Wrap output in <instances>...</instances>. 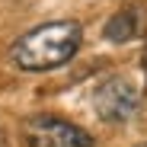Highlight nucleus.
<instances>
[{
    "label": "nucleus",
    "mask_w": 147,
    "mask_h": 147,
    "mask_svg": "<svg viewBox=\"0 0 147 147\" xmlns=\"http://www.w3.org/2000/svg\"><path fill=\"white\" fill-rule=\"evenodd\" d=\"M80 26L70 19L61 22H45V26L26 32L16 45H13V61L22 70H51L67 64L80 48Z\"/></svg>",
    "instance_id": "obj_1"
},
{
    "label": "nucleus",
    "mask_w": 147,
    "mask_h": 147,
    "mask_svg": "<svg viewBox=\"0 0 147 147\" xmlns=\"http://www.w3.org/2000/svg\"><path fill=\"white\" fill-rule=\"evenodd\" d=\"M22 138L29 147H93V138L74 121L58 115H35L22 125Z\"/></svg>",
    "instance_id": "obj_2"
},
{
    "label": "nucleus",
    "mask_w": 147,
    "mask_h": 147,
    "mask_svg": "<svg viewBox=\"0 0 147 147\" xmlns=\"http://www.w3.org/2000/svg\"><path fill=\"white\" fill-rule=\"evenodd\" d=\"M138 106H141V93L125 77H112V80L96 86L93 109L102 121H128L138 112Z\"/></svg>",
    "instance_id": "obj_3"
},
{
    "label": "nucleus",
    "mask_w": 147,
    "mask_h": 147,
    "mask_svg": "<svg viewBox=\"0 0 147 147\" xmlns=\"http://www.w3.org/2000/svg\"><path fill=\"white\" fill-rule=\"evenodd\" d=\"M134 32H138V16H134L131 10L115 13V16L106 22V29H102V35H106L109 42H128V38H134Z\"/></svg>",
    "instance_id": "obj_4"
},
{
    "label": "nucleus",
    "mask_w": 147,
    "mask_h": 147,
    "mask_svg": "<svg viewBox=\"0 0 147 147\" xmlns=\"http://www.w3.org/2000/svg\"><path fill=\"white\" fill-rule=\"evenodd\" d=\"M144 74H147V48H144Z\"/></svg>",
    "instance_id": "obj_5"
},
{
    "label": "nucleus",
    "mask_w": 147,
    "mask_h": 147,
    "mask_svg": "<svg viewBox=\"0 0 147 147\" xmlns=\"http://www.w3.org/2000/svg\"><path fill=\"white\" fill-rule=\"evenodd\" d=\"M134 147H147V144H134Z\"/></svg>",
    "instance_id": "obj_6"
},
{
    "label": "nucleus",
    "mask_w": 147,
    "mask_h": 147,
    "mask_svg": "<svg viewBox=\"0 0 147 147\" xmlns=\"http://www.w3.org/2000/svg\"><path fill=\"white\" fill-rule=\"evenodd\" d=\"M0 147H3V141H0Z\"/></svg>",
    "instance_id": "obj_7"
}]
</instances>
